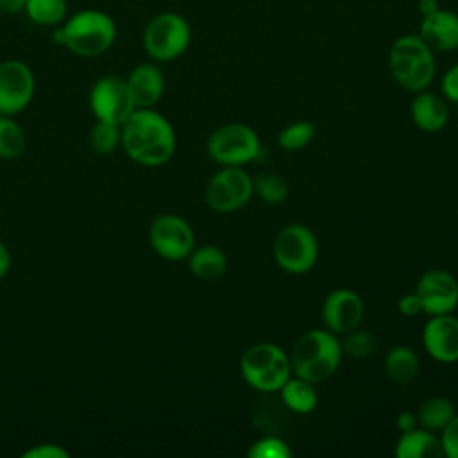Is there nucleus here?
Returning <instances> with one entry per match:
<instances>
[{
	"mask_svg": "<svg viewBox=\"0 0 458 458\" xmlns=\"http://www.w3.org/2000/svg\"><path fill=\"white\" fill-rule=\"evenodd\" d=\"M172 123L152 107H138L122 123V148L138 165L161 166L175 152Z\"/></svg>",
	"mask_w": 458,
	"mask_h": 458,
	"instance_id": "nucleus-1",
	"label": "nucleus"
},
{
	"mask_svg": "<svg viewBox=\"0 0 458 458\" xmlns=\"http://www.w3.org/2000/svg\"><path fill=\"white\" fill-rule=\"evenodd\" d=\"M116 39L114 20L100 9H82L68 16L52 34V41L79 57H97Z\"/></svg>",
	"mask_w": 458,
	"mask_h": 458,
	"instance_id": "nucleus-2",
	"label": "nucleus"
},
{
	"mask_svg": "<svg viewBox=\"0 0 458 458\" xmlns=\"http://www.w3.org/2000/svg\"><path fill=\"white\" fill-rule=\"evenodd\" d=\"M342 342L329 329H310L297 338L290 351L292 374L310 383L329 379L342 361Z\"/></svg>",
	"mask_w": 458,
	"mask_h": 458,
	"instance_id": "nucleus-3",
	"label": "nucleus"
},
{
	"mask_svg": "<svg viewBox=\"0 0 458 458\" xmlns=\"http://www.w3.org/2000/svg\"><path fill=\"white\" fill-rule=\"evenodd\" d=\"M388 70L403 89L411 93L428 89L437 73L435 52L419 34H403L390 47Z\"/></svg>",
	"mask_w": 458,
	"mask_h": 458,
	"instance_id": "nucleus-4",
	"label": "nucleus"
},
{
	"mask_svg": "<svg viewBox=\"0 0 458 458\" xmlns=\"http://www.w3.org/2000/svg\"><path fill=\"white\" fill-rule=\"evenodd\" d=\"M240 372L249 386L263 394H274L292 376L290 356L276 344L259 342L242 354Z\"/></svg>",
	"mask_w": 458,
	"mask_h": 458,
	"instance_id": "nucleus-5",
	"label": "nucleus"
},
{
	"mask_svg": "<svg viewBox=\"0 0 458 458\" xmlns=\"http://www.w3.org/2000/svg\"><path fill=\"white\" fill-rule=\"evenodd\" d=\"M141 41L145 52L154 61H174L188 50L191 41V27L184 16L172 11H163L148 20Z\"/></svg>",
	"mask_w": 458,
	"mask_h": 458,
	"instance_id": "nucleus-6",
	"label": "nucleus"
},
{
	"mask_svg": "<svg viewBox=\"0 0 458 458\" xmlns=\"http://www.w3.org/2000/svg\"><path fill=\"white\" fill-rule=\"evenodd\" d=\"M206 148L209 157L222 166H243L259 156L261 145L252 127L233 122L216 127L209 134Z\"/></svg>",
	"mask_w": 458,
	"mask_h": 458,
	"instance_id": "nucleus-7",
	"label": "nucleus"
},
{
	"mask_svg": "<svg viewBox=\"0 0 458 458\" xmlns=\"http://www.w3.org/2000/svg\"><path fill=\"white\" fill-rule=\"evenodd\" d=\"M276 263L288 274H304L318 258V242L313 231L302 224L284 225L272 245Z\"/></svg>",
	"mask_w": 458,
	"mask_h": 458,
	"instance_id": "nucleus-8",
	"label": "nucleus"
},
{
	"mask_svg": "<svg viewBox=\"0 0 458 458\" xmlns=\"http://www.w3.org/2000/svg\"><path fill=\"white\" fill-rule=\"evenodd\" d=\"M254 195L252 177L242 166H222L206 184V204L216 213L243 208Z\"/></svg>",
	"mask_w": 458,
	"mask_h": 458,
	"instance_id": "nucleus-9",
	"label": "nucleus"
},
{
	"mask_svg": "<svg viewBox=\"0 0 458 458\" xmlns=\"http://www.w3.org/2000/svg\"><path fill=\"white\" fill-rule=\"evenodd\" d=\"M148 242L156 254L168 261H181L195 249L193 227L179 215H157L148 227Z\"/></svg>",
	"mask_w": 458,
	"mask_h": 458,
	"instance_id": "nucleus-10",
	"label": "nucleus"
},
{
	"mask_svg": "<svg viewBox=\"0 0 458 458\" xmlns=\"http://www.w3.org/2000/svg\"><path fill=\"white\" fill-rule=\"evenodd\" d=\"M89 109L97 120L122 125L136 109L127 81L118 75L100 77L89 89Z\"/></svg>",
	"mask_w": 458,
	"mask_h": 458,
	"instance_id": "nucleus-11",
	"label": "nucleus"
},
{
	"mask_svg": "<svg viewBox=\"0 0 458 458\" xmlns=\"http://www.w3.org/2000/svg\"><path fill=\"white\" fill-rule=\"evenodd\" d=\"M36 89V79L29 64L18 59L0 63V114L13 116L23 111Z\"/></svg>",
	"mask_w": 458,
	"mask_h": 458,
	"instance_id": "nucleus-12",
	"label": "nucleus"
},
{
	"mask_svg": "<svg viewBox=\"0 0 458 458\" xmlns=\"http://www.w3.org/2000/svg\"><path fill=\"white\" fill-rule=\"evenodd\" d=\"M415 292L420 297L422 311L428 315L453 313L458 306V281L447 270H426L419 277Z\"/></svg>",
	"mask_w": 458,
	"mask_h": 458,
	"instance_id": "nucleus-13",
	"label": "nucleus"
},
{
	"mask_svg": "<svg viewBox=\"0 0 458 458\" xmlns=\"http://www.w3.org/2000/svg\"><path fill=\"white\" fill-rule=\"evenodd\" d=\"M363 313L365 306L361 297L349 288L333 290L322 304L324 324L335 335H345L360 327Z\"/></svg>",
	"mask_w": 458,
	"mask_h": 458,
	"instance_id": "nucleus-14",
	"label": "nucleus"
},
{
	"mask_svg": "<svg viewBox=\"0 0 458 458\" xmlns=\"http://www.w3.org/2000/svg\"><path fill=\"white\" fill-rule=\"evenodd\" d=\"M426 352L440 363L458 361V318L451 313L431 315L422 329Z\"/></svg>",
	"mask_w": 458,
	"mask_h": 458,
	"instance_id": "nucleus-15",
	"label": "nucleus"
},
{
	"mask_svg": "<svg viewBox=\"0 0 458 458\" xmlns=\"http://www.w3.org/2000/svg\"><path fill=\"white\" fill-rule=\"evenodd\" d=\"M417 34L433 52L454 50L458 48V14L438 7L422 16Z\"/></svg>",
	"mask_w": 458,
	"mask_h": 458,
	"instance_id": "nucleus-16",
	"label": "nucleus"
},
{
	"mask_svg": "<svg viewBox=\"0 0 458 458\" xmlns=\"http://www.w3.org/2000/svg\"><path fill=\"white\" fill-rule=\"evenodd\" d=\"M125 81L136 109L154 107L165 93V75L154 63H141L134 66Z\"/></svg>",
	"mask_w": 458,
	"mask_h": 458,
	"instance_id": "nucleus-17",
	"label": "nucleus"
},
{
	"mask_svg": "<svg viewBox=\"0 0 458 458\" xmlns=\"http://www.w3.org/2000/svg\"><path fill=\"white\" fill-rule=\"evenodd\" d=\"M413 123L424 132H438L449 120L447 100L433 91H417L410 106Z\"/></svg>",
	"mask_w": 458,
	"mask_h": 458,
	"instance_id": "nucleus-18",
	"label": "nucleus"
},
{
	"mask_svg": "<svg viewBox=\"0 0 458 458\" xmlns=\"http://www.w3.org/2000/svg\"><path fill=\"white\" fill-rule=\"evenodd\" d=\"M397 458H442V440L435 431L417 426L406 433H401L395 445Z\"/></svg>",
	"mask_w": 458,
	"mask_h": 458,
	"instance_id": "nucleus-19",
	"label": "nucleus"
},
{
	"mask_svg": "<svg viewBox=\"0 0 458 458\" xmlns=\"http://www.w3.org/2000/svg\"><path fill=\"white\" fill-rule=\"evenodd\" d=\"M186 259L190 272L202 281H216L227 270V256L216 245L195 247Z\"/></svg>",
	"mask_w": 458,
	"mask_h": 458,
	"instance_id": "nucleus-20",
	"label": "nucleus"
},
{
	"mask_svg": "<svg viewBox=\"0 0 458 458\" xmlns=\"http://www.w3.org/2000/svg\"><path fill=\"white\" fill-rule=\"evenodd\" d=\"M420 369L419 356L413 349L406 345H397L390 349L385 356V372L390 381L395 385H408L411 383Z\"/></svg>",
	"mask_w": 458,
	"mask_h": 458,
	"instance_id": "nucleus-21",
	"label": "nucleus"
},
{
	"mask_svg": "<svg viewBox=\"0 0 458 458\" xmlns=\"http://www.w3.org/2000/svg\"><path fill=\"white\" fill-rule=\"evenodd\" d=\"M279 395L283 404L295 413H310L317 408L318 403V395L317 390L313 388V383L299 376H290L279 388Z\"/></svg>",
	"mask_w": 458,
	"mask_h": 458,
	"instance_id": "nucleus-22",
	"label": "nucleus"
},
{
	"mask_svg": "<svg viewBox=\"0 0 458 458\" xmlns=\"http://www.w3.org/2000/svg\"><path fill=\"white\" fill-rule=\"evenodd\" d=\"M456 410H454V404L451 403V399L444 397V395H433V397H428L417 410V420H419V426L424 428V429H429V431H442L449 420L454 417Z\"/></svg>",
	"mask_w": 458,
	"mask_h": 458,
	"instance_id": "nucleus-23",
	"label": "nucleus"
},
{
	"mask_svg": "<svg viewBox=\"0 0 458 458\" xmlns=\"http://www.w3.org/2000/svg\"><path fill=\"white\" fill-rule=\"evenodd\" d=\"M23 13L39 27H57L68 18L66 0H27Z\"/></svg>",
	"mask_w": 458,
	"mask_h": 458,
	"instance_id": "nucleus-24",
	"label": "nucleus"
},
{
	"mask_svg": "<svg viewBox=\"0 0 458 458\" xmlns=\"http://www.w3.org/2000/svg\"><path fill=\"white\" fill-rule=\"evenodd\" d=\"M27 147V138L21 125L7 114H0V157L18 159Z\"/></svg>",
	"mask_w": 458,
	"mask_h": 458,
	"instance_id": "nucleus-25",
	"label": "nucleus"
},
{
	"mask_svg": "<svg viewBox=\"0 0 458 458\" xmlns=\"http://www.w3.org/2000/svg\"><path fill=\"white\" fill-rule=\"evenodd\" d=\"M254 193L267 204H281L286 200L290 186L286 179L276 172H261L252 179Z\"/></svg>",
	"mask_w": 458,
	"mask_h": 458,
	"instance_id": "nucleus-26",
	"label": "nucleus"
},
{
	"mask_svg": "<svg viewBox=\"0 0 458 458\" xmlns=\"http://www.w3.org/2000/svg\"><path fill=\"white\" fill-rule=\"evenodd\" d=\"M89 145L100 156L114 152L122 147V125L97 120L89 132Z\"/></svg>",
	"mask_w": 458,
	"mask_h": 458,
	"instance_id": "nucleus-27",
	"label": "nucleus"
},
{
	"mask_svg": "<svg viewBox=\"0 0 458 458\" xmlns=\"http://www.w3.org/2000/svg\"><path fill=\"white\" fill-rule=\"evenodd\" d=\"M315 136V125L308 120H297L288 123L277 136V143L286 152H295L311 143Z\"/></svg>",
	"mask_w": 458,
	"mask_h": 458,
	"instance_id": "nucleus-28",
	"label": "nucleus"
},
{
	"mask_svg": "<svg viewBox=\"0 0 458 458\" xmlns=\"http://www.w3.org/2000/svg\"><path fill=\"white\" fill-rule=\"evenodd\" d=\"M247 456L249 458H290L292 449L283 438L276 435H265L250 444V447L247 449Z\"/></svg>",
	"mask_w": 458,
	"mask_h": 458,
	"instance_id": "nucleus-29",
	"label": "nucleus"
},
{
	"mask_svg": "<svg viewBox=\"0 0 458 458\" xmlns=\"http://www.w3.org/2000/svg\"><path fill=\"white\" fill-rule=\"evenodd\" d=\"M345 340L342 342V351L347 352L349 356L356 358V360H361V358H367L374 352L376 349V338L370 331L367 329H352L349 333H345Z\"/></svg>",
	"mask_w": 458,
	"mask_h": 458,
	"instance_id": "nucleus-30",
	"label": "nucleus"
},
{
	"mask_svg": "<svg viewBox=\"0 0 458 458\" xmlns=\"http://www.w3.org/2000/svg\"><path fill=\"white\" fill-rule=\"evenodd\" d=\"M440 440L444 447V456L458 458V413H454L449 424L440 431Z\"/></svg>",
	"mask_w": 458,
	"mask_h": 458,
	"instance_id": "nucleus-31",
	"label": "nucleus"
},
{
	"mask_svg": "<svg viewBox=\"0 0 458 458\" xmlns=\"http://www.w3.org/2000/svg\"><path fill=\"white\" fill-rule=\"evenodd\" d=\"M21 456L23 458H68L70 453L64 447H61L59 444L45 442V444H36L34 447L27 449Z\"/></svg>",
	"mask_w": 458,
	"mask_h": 458,
	"instance_id": "nucleus-32",
	"label": "nucleus"
},
{
	"mask_svg": "<svg viewBox=\"0 0 458 458\" xmlns=\"http://www.w3.org/2000/svg\"><path fill=\"white\" fill-rule=\"evenodd\" d=\"M440 89H442V97L447 102L458 104V63L453 64L442 77L440 81Z\"/></svg>",
	"mask_w": 458,
	"mask_h": 458,
	"instance_id": "nucleus-33",
	"label": "nucleus"
},
{
	"mask_svg": "<svg viewBox=\"0 0 458 458\" xmlns=\"http://www.w3.org/2000/svg\"><path fill=\"white\" fill-rule=\"evenodd\" d=\"M397 310L404 317H415V315L422 313V302H420V297L417 295V292L404 293L397 302Z\"/></svg>",
	"mask_w": 458,
	"mask_h": 458,
	"instance_id": "nucleus-34",
	"label": "nucleus"
},
{
	"mask_svg": "<svg viewBox=\"0 0 458 458\" xmlns=\"http://www.w3.org/2000/svg\"><path fill=\"white\" fill-rule=\"evenodd\" d=\"M395 424H397V429L401 433H406L410 429H415L419 426V420H417V415L411 413V411H401L395 419Z\"/></svg>",
	"mask_w": 458,
	"mask_h": 458,
	"instance_id": "nucleus-35",
	"label": "nucleus"
},
{
	"mask_svg": "<svg viewBox=\"0 0 458 458\" xmlns=\"http://www.w3.org/2000/svg\"><path fill=\"white\" fill-rule=\"evenodd\" d=\"M27 0H0V13L5 14H16L23 13Z\"/></svg>",
	"mask_w": 458,
	"mask_h": 458,
	"instance_id": "nucleus-36",
	"label": "nucleus"
},
{
	"mask_svg": "<svg viewBox=\"0 0 458 458\" xmlns=\"http://www.w3.org/2000/svg\"><path fill=\"white\" fill-rule=\"evenodd\" d=\"M11 265H13L11 252H9V249L5 247V243L0 242V279L7 276V272L11 270Z\"/></svg>",
	"mask_w": 458,
	"mask_h": 458,
	"instance_id": "nucleus-37",
	"label": "nucleus"
},
{
	"mask_svg": "<svg viewBox=\"0 0 458 458\" xmlns=\"http://www.w3.org/2000/svg\"><path fill=\"white\" fill-rule=\"evenodd\" d=\"M438 9V0H419V13L422 16Z\"/></svg>",
	"mask_w": 458,
	"mask_h": 458,
	"instance_id": "nucleus-38",
	"label": "nucleus"
}]
</instances>
